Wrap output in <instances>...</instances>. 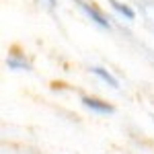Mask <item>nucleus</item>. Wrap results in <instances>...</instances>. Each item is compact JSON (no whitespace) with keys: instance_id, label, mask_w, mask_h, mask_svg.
Returning <instances> with one entry per match:
<instances>
[{"instance_id":"7","label":"nucleus","mask_w":154,"mask_h":154,"mask_svg":"<svg viewBox=\"0 0 154 154\" xmlns=\"http://www.w3.org/2000/svg\"><path fill=\"white\" fill-rule=\"evenodd\" d=\"M43 2L48 4V6H49V8H51V11H54V8L58 6V2H56V0H43Z\"/></svg>"},{"instance_id":"1","label":"nucleus","mask_w":154,"mask_h":154,"mask_svg":"<svg viewBox=\"0 0 154 154\" xmlns=\"http://www.w3.org/2000/svg\"><path fill=\"white\" fill-rule=\"evenodd\" d=\"M72 2H74V4H76V6H78V8H80V11H82L84 14H86V17H88V19H91V21L97 25V27H101V29H107V31L111 29V23H109V19H107L105 14L99 11V8H95L93 4H88V2H84V0H72Z\"/></svg>"},{"instance_id":"6","label":"nucleus","mask_w":154,"mask_h":154,"mask_svg":"<svg viewBox=\"0 0 154 154\" xmlns=\"http://www.w3.org/2000/svg\"><path fill=\"white\" fill-rule=\"evenodd\" d=\"M6 66H8L11 70H31V64L25 58H17V56L6 58Z\"/></svg>"},{"instance_id":"8","label":"nucleus","mask_w":154,"mask_h":154,"mask_svg":"<svg viewBox=\"0 0 154 154\" xmlns=\"http://www.w3.org/2000/svg\"><path fill=\"white\" fill-rule=\"evenodd\" d=\"M152 119H154V115H152Z\"/></svg>"},{"instance_id":"3","label":"nucleus","mask_w":154,"mask_h":154,"mask_svg":"<svg viewBox=\"0 0 154 154\" xmlns=\"http://www.w3.org/2000/svg\"><path fill=\"white\" fill-rule=\"evenodd\" d=\"M109 4H111V8L115 12H119L123 19H128V21H136V11L128 6V4H123V2H119V0H109Z\"/></svg>"},{"instance_id":"4","label":"nucleus","mask_w":154,"mask_h":154,"mask_svg":"<svg viewBox=\"0 0 154 154\" xmlns=\"http://www.w3.org/2000/svg\"><path fill=\"white\" fill-rule=\"evenodd\" d=\"M91 72H93L95 76H99L103 82H107L109 86H111V88H119L117 78H115V76H113V74H111L109 70H105V68H99V66H93V68H91Z\"/></svg>"},{"instance_id":"2","label":"nucleus","mask_w":154,"mask_h":154,"mask_svg":"<svg viewBox=\"0 0 154 154\" xmlns=\"http://www.w3.org/2000/svg\"><path fill=\"white\" fill-rule=\"evenodd\" d=\"M82 105L86 107V109L99 113V115H111V113L115 111L113 105H109V103L101 101V99H95V97H82Z\"/></svg>"},{"instance_id":"5","label":"nucleus","mask_w":154,"mask_h":154,"mask_svg":"<svg viewBox=\"0 0 154 154\" xmlns=\"http://www.w3.org/2000/svg\"><path fill=\"white\" fill-rule=\"evenodd\" d=\"M140 11H142V17H144V21H146V25L154 31V2L142 0L140 2Z\"/></svg>"}]
</instances>
